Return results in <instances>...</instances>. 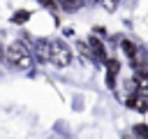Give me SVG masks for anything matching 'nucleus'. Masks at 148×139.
I'll return each mask as SVG.
<instances>
[{
    "label": "nucleus",
    "mask_w": 148,
    "mask_h": 139,
    "mask_svg": "<svg viewBox=\"0 0 148 139\" xmlns=\"http://www.w3.org/2000/svg\"><path fill=\"white\" fill-rule=\"evenodd\" d=\"M35 51H37V58L42 63H49V56H51V42L49 39H37L35 42Z\"/></svg>",
    "instance_id": "7ed1b4c3"
},
{
    "label": "nucleus",
    "mask_w": 148,
    "mask_h": 139,
    "mask_svg": "<svg viewBox=\"0 0 148 139\" xmlns=\"http://www.w3.org/2000/svg\"><path fill=\"white\" fill-rule=\"evenodd\" d=\"M116 72H118V60H109V86H113Z\"/></svg>",
    "instance_id": "1a4fd4ad"
},
{
    "label": "nucleus",
    "mask_w": 148,
    "mask_h": 139,
    "mask_svg": "<svg viewBox=\"0 0 148 139\" xmlns=\"http://www.w3.org/2000/svg\"><path fill=\"white\" fill-rule=\"evenodd\" d=\"M5 56H7V63L12 65V67H18V70H28L30 65H32V56H30V51H28V46L23 44V42H12L9 46H7V51H5Z\"/></svg>",
    "instance_id": "f257e3e1"
},
{
    "label": "nucleus",
    "mask_w": 148,
    "mask_h": 139,
    "mask_svg": "<svg viewBox=\"0 0 148 139\" xmlns=\"http://www.w3.org/2000/svg\"><path fill=\"white\" fill-rule=\"evenodd\" d=\"M42 2H44L46 7H53V5H56V0H42Z\"/></svg>",
    "instance_id": "9b49d317"
},
{
    "label": "nucleus",
    "mask_w": 148,
    "mask_h": 139,
    "mask_svg": "<svg viewBox=\"0 0 148 139\" xmlns=\"http://www.w3.org/2000/svg\"><path fill=\"white\" fill-rule=\"evenodd\" d=\"M127 107L139 109V111H146V109H148V95H143V93L130 95V97H127Z\"/></svg>",
    "instance_id": "20e7f679"
},
{
    "label": "nucleus",
    "mask_w": 148,
    "mask_h": 139,
    "mask_svg": "<svg viewBox=\"0 0 148 139\" xmlns=\"http://www.w3.org/2000/svg\"><path fill=\"white\" fill-rule=\"evenodd\" d=\"M90 56H95V58H102L104 60V46L99 44V39H90Z\"/></svg>",
    "instance_id": "39448f33"
},
{
    "label": "nucleus",
    "mask_w": 148,
    "mask_h": 139,
    "mask_svg": "<svg viewBox=\"0 0 148 139\" xmlns=\"http://www.w3.org/2000/svg\"><path fill=\"white\" fill-rule=\"evenodd\" d=\"M49 63L56 65V67H67V65L72 63V49H69L65 42H60V39L51 42V56H49Z\"/></svg>",
    "instance_id": "f03ea898"
},
{
    "label": "nucleus",
    "mask_w": 148,
    "mask_h": 139,
    "mask_svg": "<svg viewBox=\"0 0 148 139\" xmlns=\"http://www.w3.org/2000/svg\"><path fill=\"white\" fill-rule=\"evenodd\" d=\"M134 132H136V134H141V139H148V127H146V125H136V127H134Z\"/></svg>",
    "instance_id": "9d476101"
},
{
    "label": "nucleus",
    "mask_w": 148,
    "mask_h": 139,
    "mask_svg": "<svg viewBox=\"0 0 148 139\" xmlns=\"http://www.w3.org/2000/svg\"><path fill=\"white\" fill-rule=\"evenodd\" d=\"M134 83H136L139 90H148V72H136Z\"/></svg>",
    "instance_id": "423d86ee"
},
{
    "label": "nucleus",
    "mask_w": 148,
    "mask_h": 139,
    "mask_svg": "<svg viewBox=\"0 0 148 139\" xmlns=\"http://www.w3.org/2000/svg\"><path fill=\"white\" fill-rule=\"evenodd\" d=\"M0 58H2V46H0Z\"/></svg>",
    "instance_id": "f8f14e48"
},
{
    "label": "nucleus",
    "mask_w": 148,
    "mask_h": 139,
    "mask_svg": "<svg viewBox=\"0 0 148 139\" xmlns=\"http://www.w3.org/2000/svg\"><path fill=\"white\" fill-rule=\"evenodd\" d=\"M99 2H106V0H99Z\"/></svg>",
    "instance_id": "ddd939ff"
},
{
    "label": "nucleus",
    "mask_w": 148,
    "mask_h": 139,
    "mask_svg": "<svg viewBox=\"0 0 148 139\" xmlns=\"http://www.w3.org/2000/svg\"><path fill=\"white\" fill-rule=\"evenodd\" d=\"M62 9H67V12H76L79 7H81V0H56Z\"/></svg>",
    "instance_id": "0eeeda50"
},
{
    "label": "nucleus",
    "mask_w": 148,
    "mask_h": 139,
    "mask_svg": "<svg viewBox=\"0 0 148 139\" xmlns=\"http://www.w3.org/2000/svg\"><path fill=\"white\" fill-rule=\"evenodd\" d=\"M123 49H125V53H127L132 60H136V46H134L132 42H123Z\"/></svg>",
    "instance_id": "6e6552de"
}]
</instances>
